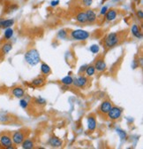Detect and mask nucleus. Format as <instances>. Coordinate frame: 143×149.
<instances>
[{"mask_svg":"<svg viewBox=\"0 0 143 149\" xmlns=\"http://www.w3.org/2000/svg\"><path fill=\"white\" fill-rule=\"evenodd\" d=\"M12 49V44L9 41H6V43H4L1 47H0V52H1L3 55H6L7 53H9Z\"/></svg>","mask_w":143,"mask_h":149,"instance_id":"nucleus-16","label":"nucleus"},{"mask_svg":"<svg viewBox=\"0 0 143 149\" xmlns=\"http://www.w3.org/2000/svg\"><path fill=\"white\" fill-rule=\"evenodd\" d=\"M0 146L3 148H7V149L14 148L10 132H4L2 133H0Z\"/></svg>","mask_w":143,"mask_h":149,"instance_id":"nucleus-5","label":"nucleus"},{"mask_svg":"<svg viewBox=\"0 0 143 149\" xmlns=\"http://www.w3.org/2000/svg\"><path fill=\"white\" fill-rule=\"evenodd\" d=\"M133 1H135V2H137V1H139V0H133Z\"/></svg>","mask_w":143,"mask_h":149,"instance_id":"nucleus-35","label":"nucleus"},{"mask_svg":"<svg viewBox=\"0 0 143 149\" xmlns=\"http://www.w3.org/2000/svg\"><path fill=\"white\" fill-rule=\"evenodd\" d=\"M59 4V0H52L50 2V6H57Z\"/></svg>","mask_w":143,"mask_h":149,"instance_id":"nucleus-33","label":"nucleus"},{"mask_svg":"<svg viewBox=\"0 0 143 149\" xmlns=\"http://www.w3.org/2000/svg\"><path fill=\"white\" fill-rule=\"evenodd\" d=\"M97 126V123H96V118L94 115H89L87 116V129L89 132H95Z\"/></svg>","mask_w":143,"mask_h":149,"instance_id":"nucleus-11","label":"nucleus"},{"mask_svg":"<svg viewBox=\"0 0 143 149\" xmlns=\"http://www.w3.org/2000/svg\"><path fill=\"white\" fill-rule=\"evenodd\" d=\"M70 37L74 41H86L90 37V33L83 29H74L69 33Z\"/></svg>","mask_w":143,"mask_h":149,"instance_id":"nucleus-4","label":"nucleus"},{"mask_svg":"<svg viewBox=\"0 0 143 149\" xmlns=\"http://www.w3.org/2000/svg\"><path fill=\"white\" fill-rule=\"evenodd\" d=\"M105 20L107 22H113L115 21L117 17H118V10L116 9H110L107 11V13H105Z\"/></svg>","mask_w":143,"mask_h":149,"instance_id":"nucleus-13","label":"nucleus"},{"mask_svg":"<svg viewBox=\"0 0 143 149\" xmlns=\"http://www.w3.org/2000/svg\"><path fill=\"white\" fill-rule=\"evenodd\" d=\"M29 134H30V130L28 128H22L18 130H14L12 133H11L13 145H15V146L21 145V143L27 138H28Z\"/></svg>","mask_w":143,"mask_h":149,"instance_id":"nucleus-1","label":"nucleus"},{"mask_svg":"<svg viewBox=\"0 0 143 149\" xmlns=\"http://www.w3.org/2000/svg\"><path fill=\"white\" fill-rule=\"evenodd\" d=\"M89 51H90L92 53L96 54V53H98L99 51H100V46H99L98 45H93L90 46V48H89Z\"/></svg>","mask_w":143,"mask_h":149,"instance_id":"nucleus-30","label":"nucleus"},{"mask_svg":"<svg viewBox=\"0 0 143 149\" xmlns=\"http://www.w3.org/2000/svg\"><path fill=\"white\" fill-rule=\"evenodd\" d=\"M112 106L113 104L111 100H103L98 107V113L101 114L102 116H106L108 114V112L111 110V108L112 107Z\"/></svg>","mask_w":143,"mask_h":149,"instance_id":"nucleus-7","label":"nucleus"},{"mask_svg":"<svg viewBox=\"0 0 143 149\" xmlns=\"http://www.w3.org/2000/svg\"><path fill=\"white\" fill-rule=\"evenodd\" d=\"M75 20L77 22L80 23V24H85L87 22V16H86V13L85 12H80L77 13Z\"/></svg>","mask_w":143,"mask_h":149,"instance_id":"nucleus-21","label":"nucleus"},{"mask_svg":"<svg viewBox=\"0 0 143 149\" xmlns=\"http://www.w3.org/2000/svg\"><path fill=\"white\" fill-rule=\"evenodd\" d=\"M108 10L109 9H108V7H107V6H102L101 11H100V14L101 15H105V13H107V11H108Z\"/></svg>","mask_w":143,"mask_h":149,"instance_id":"nucleus-32","label":"nucleus"},{"mask_svg":"<svg viewBox=\"0 0 143 149\" xmlns=\"http://www.w3.org/2000/svg\"><path fill=\"white\" fill-rule=\"evenodd\" d=\"M122 114H123V109L121 107L117 106H112V107L108 112L106 116L108 117L110 121H118L122 116Z\"/></svg>","mask_w":143,"mask_h":149,"instance_id":"nucleus-6","label":"nucleus"},{"mask_svg":"<svg viewBox=\"0 0 143 149\" xmlns=\"http://www.w3.org/2000/svg\"><path fill=\"white\" fill-rule=\"evenodd\" d=\"M116 132H117V133L118 134V136H119V138L122 139V140H126V139H127V134H126V132H124V130H121V129H116Z\"/></svg>","mask_w":143,"mask_h":149,"instance_id":"nucleus-25","label":"nucleus"},{"mask_svg":"<svg viewBox=\"0 0 143 149\" xmlns=\"http://www.w3.org/2000/svg\"><path fill=\"white\" fill-rule=\"evenodd\" d=\"M12 36H13V29L12 28L6 29L5 33H4V39L6 41H9L12 37Z\"/></svg>","mask_w":143,"mask_h":149,"instance_id":"nucleus-24","label":"nucleus"},{"mask_svg":"<svg viewBox=\"0 0 143 149\" xmlns=\"http://www.w3.org/2000/svg\"><path fill=\"white\" fill-rule=\"evenodd\" d=\"M32 85L34 87H43L45 84V78L43 77H39L34 78L32 82H31Z\"/></svg>","mask_w":143,"mask_h":149,"instance_id":"nucleus-19","label":"nucleus"},{"mask_svg":"<svg viewBox=\"0 0 143 149\" xmlns=\"http://www.w3.org/2000/svg\"><path fill=\"white\" fill-rule=\"evenodd\" d=\"M131 33L132 35L136 37L138 39H140L142 38V32H141V29L137 25V24H133L131 28Z\"/></svg>","mask_w":143,"mask_h":149,"instance_id":"nucleus-15","label":"nucleus"},{"mask_svg":"<svg viewBox=\"0 0 143 149\" xmlns=\"http://www.w3.org/2000/svg\"><path fill=\"white\" fill-rule=\"evenodd\" d=\"M86 68H87V66H83V67H81V68H80V73L81 71H82V72H85Z\"/></svg>","mask_w":143,"mask_h":149,"instance_id":"nucleus-34","label":"nucleus"},{"mask_svg":"<svg viewBox=\"0 0 143 149\" xmlns=\"http://www.w3.org/2000/svg\"><path fill=\"white\" fill-rule=\"evenodd\" d=\"M34 104H36L38 106H45L46 103H47L46 100H44L42 97H38V98L34 99Z\"/></svg>","mask_w":143,"mask_h":149,"instance_id":"nucleus-26","label":"nucleus"},{"mask_svg":"<svg viewBox=\"0 0 143 149\" xmlns=\"http://www.w3.org/2000/svg\"><path fill=\"white\" fill-rule=\"evenodd\" d=\"M94 67L96 68V71H97L98 73H102L106 70L107 65H106V62H105L104 58L102 56H99V57L96 60Z\"/></svg>","mask_w":143,"mask_h":149,"instance_id":"nucleus-8","label":"nucleus"},{"mask_svg":"<svg viewBox=\"0 0 143 149\" xmlns=\"http://www.w3.org/2000/svg\"><path fill=\"white\" fill-rule=\"evenodd\" d=\"M96 74V68L94 67V65H89L87 66L86 69H85V76L87 77H91Z\"/></svg>","mask_w":143,"mask_h":149,"instance_id":"nucleus-22","label":"nucleus"},{"mask_svg":"<svg viewBox=\"0 0 143 149\" xmlns=\"http://www.w3.org/2000/svg\"><path fill=\"white\" fill-rule=\"evenodd\" d=\"M14 20L13 19H6V20H5V19H2L1 21V29H7V28H11L13 24H14Z\"/></svg>","mask_w":143,"mask_h":149,"instance_id":"nucleus-20","label":"nucleus"},{"mask_svg":"<svg viewBox=\"0 0 143 149\" xmlns=\"http://www.w3.org/2000/svg\"><path fill=\"white\" fill-rule=\"evenodd\" d=\"M20 106H21L23 109H28V107H29V103H28V101L26 99H22V98H21V100H20Z\"/></svg>","mask_w":143,"mask_h":149,"instance_id":"nucleus-28","label":"nucleus"},{"mask_svg":"<svg viewBox=\"0 0 143 149\" xmlns=\"http://www.w3.org/2000/svg\"><path fill=\"white\" fill-rule=\"evenodd\" d=\"M58 37L59 39H65L68 36V32H66L65 29H61L58 32Z\"/></svg>","mask_w":143,"mask_h":149,"instance_id":"nucleus-27","label":"nucleus"},{"mask_svg":"<svg viewBox=\"0 0 143 149\" xmlns=\"http://www.w3.org/2000/svg\"><path fill=\"white\" fill-rule=\"evenodd\" d=\"M41 73L43 77H48L50 76V74H51V68L50 67L45 63V62H42L41 64Z\"/></svg>","mask_w":143,"mask_h":149,"instance_id":"nucleus-17","label":"nucleus"},{"mask_svg":"<svg viewBox=\"0 0 143 149\" xmlns=\"http://www.w3.org/2000/svg\"><path fill=\"white\" fill-rule=\"evenodd\" d=\"M88 84V77H86V76H83V74H81V76L76 77V78H74V83L73 84L78 88H85Z\"/></svg>","mask_w":143,"mask_h":149,"instance_id":"nucleus-9","label":"nucleus"},{"mask_svg":"<svg viewBox=\"0 0 143 149\" xmlns=\"http://www.w3.org/2000/svg\"><path fill=\"white\" fill-rule=\"evenodd\" d=\"M86 16H87V22H89V23H94L96 22V13H95L94 10L92 9H87L86 10Z\"/></svg>","mask_w":143,"mask_h":149,"instance_id":"nucleus-14","label":"nucleus"},{"mask_svg":"<svg viewBox=\"0 0 143 149\" xmlns=\"http://www.w3.org/2000/svg\"><path fill=\"white\" fill-rule=\"evenodd\" d=\"M136 14H137L138 19H140V20L141 21L142 19H143V12H142V10H138L137 13H136Z\"/></svg>","mask_w":143,"mask_h":149,"instance_id":"nucleus-31","label":"nucleus"},{"mask_svg":"<svg viewBox=\"0 0 143 149\" xmlns=\"http://www.w3.org/2000/svg\"><path fill=\"white\" fill-rule=\"evenodd\" d=\"M21 146H22L23 149H33L34 147V141L32 139L27 138L21 143Z\"/></svg>","mask_w":143,"mask_h":149,"instance_id":"nucleus-18","label":"nucleus"},{"mask_svg":"<svg viewBox=\"0 0 143 149\" xmlns=\"http://www.w3.org/2000/svg\"><path fill=\"white\" fill-rule=\"evenodd\" d=\"M12 94L17 99H21L25 96V90L22 86L17 85L12 89Z\"/></svg>","mask_w":143,"mask_h":149,"instance_id":"nucleus-10","label":"nucleus"},{"mask_svg":"<svg viewBox=\"0 0 143 149\" xmlns=\"http://www.w3.org/2000/svg\"><path fill=\"white\" fill-rule=\"evenodd\" d=\"M73 83H74V78L72 77L70 74L61 79V84L65 86H71V85H73Z\"/></svg>","mask_w":143,"mask_h":149,"instance_id":"nucleus-23","label":"nucleus"},{"mask_svg":"<svg viewBox=\"0 0 143 149\" xmlns=\"http://www.w3.org/2000/svg\"><path fill=\"white\" fill-rule=\"evenodd\" d=\"M80 3L84 7L87 8V7H90L92 6L93 0H80Z\"/></svg>","mask_w":143,"mask_h":149,"instance_id":"nucleus-29","label":"nucleus"},{"mask_svg":"<svg viewBox=\"0 0 143 149\" xmlns=\"http://www.w3.org/2000/svg\"><path fill=\"white\" fill-rule=\"evenodd\" d=\"M25 61L30 66H36L40 61H41V57L39 52L35 49V48H30L28 49L26 53H25Z\"/></svg>","mask_w":143,"mask_h":149,"instance_id":"nucleus-3","label":"nucleus"},{"mask_svg":"<svg viewBox=\"0 0 143 149\" xmlns=\"http://www.w3.org/2000/svg\"><path fill=\"white\" fill-rule=\"evenodd\" d=\"M121 34L117 32H111L106 36L104 39V47L106 49H111L121 43Z\"/></svg>","mask_w":143,"mask_h":149,"instance_id":"nucleus-2","label":"nucleus"},{"mask_svg":"<svg viewBox=\"0 0 143 149\" xmlns=\"http://www.w3.org/2000/svg\"><path fill=\"white\" fill-rule=\"evenodd\" d=\"M48 143H49V145H50V146L55 147V148H57V147H61V146H63V141H62L59 138H58V137H56V136H51V137L49 139Z\"/></svg>","mask_w":143,"mask_h":149,"instance_id":"nucleus-12","label":"nucleus"}]
</instances>
